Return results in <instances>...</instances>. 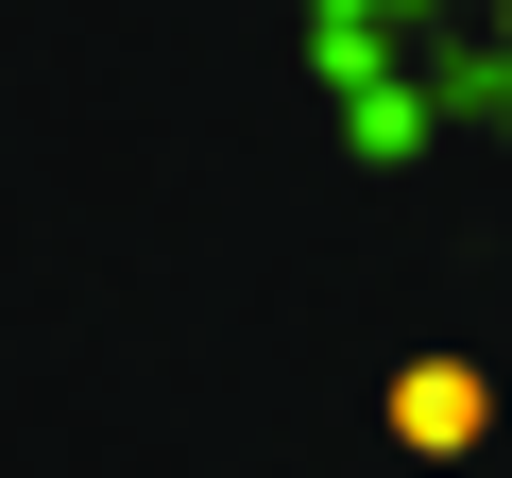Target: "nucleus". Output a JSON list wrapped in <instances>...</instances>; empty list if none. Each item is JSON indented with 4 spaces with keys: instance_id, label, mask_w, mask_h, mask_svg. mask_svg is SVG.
<instances>
[{
    "instance_id": "nucleus-1",
    "label": "nucleus",
    "mask_w": 512,
    "mask_h": 478,
    "mask_svg": "<svg viewBox=\"0 0 512 478\" xmlns=\"http://www.w3.org/2000/svg\"><path fill=\"white\" fill-rule=\"evenodd\" d=\"M478 410H495V393H478V359H410V376H393V444H427V461H461V444H478Z\"/></svg>"
}]
</instances>
